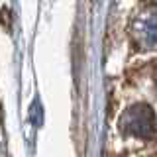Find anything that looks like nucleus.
<instances>
[{
    "instance_id": "nucleus-1",
    "label": "nucleus",
    "mask_w": 157,
    "mask_h": 157,
    "mask_svg": "<svg viewBox=\"0 0 157 157\" xmlns=\"http://www.w3.org/2000/svg\"><path fill=\"white\" fill-rule=\"evenodd\" d=\"M122 130L136 137H149L155 136V116L147 104H136L122 116Z\"/></svg>"
},
{
    "instance_id": "nucleus-2",
    "label": "nucleus",
    "mask_w": 157,
    "mask_h": 157,
    "mask_svg": "<svg viewBox=\"0 0 157 157\" xmlns=\"http://www.w3.org/2000/svg\"><path fill=\"white\" fill-rule=\"evenodd\" d=\"M144 32H145L147 41H149V43H157V16L151 18L149 22H145Z\"/></svg>"
}]
</instances>
